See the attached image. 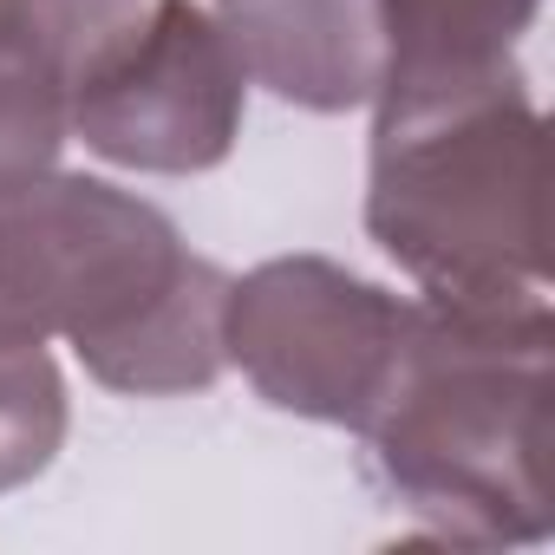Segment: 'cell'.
I'll return each mask as SVG.
<instances>
[{
	"label": "cell",
	"instance_id": "9",
	"mask_svg": "<svg viewBox=\"0 0 555 555\" xmlns=\"http://www.w3.org/2000/svg\"><path fill=\"white\" fill-rule=\"evenodd\" d=\"M66 431V392L47 347L21 327H0V490L47 470Z\"/></svg>",
	"mask_w": 555,
	"mask_h": 555
},
{
	"label": "cell",
	"instance_id": "7",
	"mask_svg": "<svg viewBox=\"0 0 555 555\" xmlns=\"http://www.w3.org/2000/svg\"><path fill=\"white\" fill-rule=\"evenodd\" d=\"M79 47L34 8L0 0V190L47 177L73 125Z\"/></svg>",
	"mask_w": 555,
	"mask_h": 555
},
{
	"label": "cell",
	"instance_id": "4",
	"mask_svg": "<svg viewBox=\"0 0 555 555\" xmlns=\"http://www.w3.org/2000/svg\"><path fill=\"white\" fill-rule=\"evenodd\" d=\"M412 340V308L334 261H268L222 295V347L288 412L373 425Z\"/></svg>",
	"mask_w": 555,
	"mask_h": 555
},
{
	"label": "cell",
	"instance_id": "1",
	"mask_svg": "<svg viewBox=\"0 0 555 555\" xmlns=\"http://www.w3.org/2000/svg\"><path fill=\"white\" fill-rule=\"evenodd\" d=\"M229 282L177 229L86 177L0 190V327L66 334L118 392H190L222 366Z\"/></svg>",
	"mask_w": 555,
	"mask_h": 555
},
{
	"label": "cell",
	"instance_id": "3",
	"mask_svg": "<svg viewBox=\"0 0 555 555\" xmlns=\"http://www.w3.org/2000/svg\"><path fill=\"white\" fill-rule=\"evenodd\" d=\"M542 366L548 314H464L412 308V340L379 418V457L392 483L451 522V509L529 503L542 516Z\"/></svg>",
	"mask_w": 555,
	"mask_h": 555
},
{
	"label": "cell",
	"instance_id": "2",
	"mask_svg": "<svg viewBox=\"0 0 555 555\" xmlns=\"http://www.w3.org/2000/svg\"><path fill=\"white\" fill-rule=\"evenodd\" d=\"M535 112L496 66L464 86L386 92L366 222L438 308H542V144Z\"/></svg>",
	"mask_w": 555,
	"mask_h": 555
},
{
	"label": "cell",
	"instance_id": "6",
	"mask_svg": "<svg viewBox=\"0 0 555 555\" xmlns=\"http://www.w3.org/2000/svg\"><path fill=\"white\" fill-rule=\"evenodd\" d=\"M222 21L242 73L314 112L379 99L392 66L379 0H222Z\"/></svg>",
	"mask_w": 555,
	"mask_h": 555
},
{
	"label": "cell",
	"instance_id": "8",
	"mask_svg": "<svg viewBox=\"0 0 555 555\" xmlns=\"http://www.w3.org/2000/svg\"><path fill=\"white\" fill-rule=\"evenodd\" d=\"M386 14V92L464 86L503 66L509 40L529 27L535 0H379Z\"/></svg>",
	"mask_w": 555,
	"mask_h": 555
},
{
	"label": "cell",
	"instance_id": "5",
	"mask_svg": "<svg viewBox=\"0 0 555 555\" xmlns=\"http://www.w3.org/2000/svg\"><path fill=\"white\" fill-rule=\"evenodd\" d=\"M242 60L196 0L157 8L73 86V131L131 170H209L242 125Z\"/></svg>",
	"mask_w": 555,
	"mask_h": 555
}]
</instances>
